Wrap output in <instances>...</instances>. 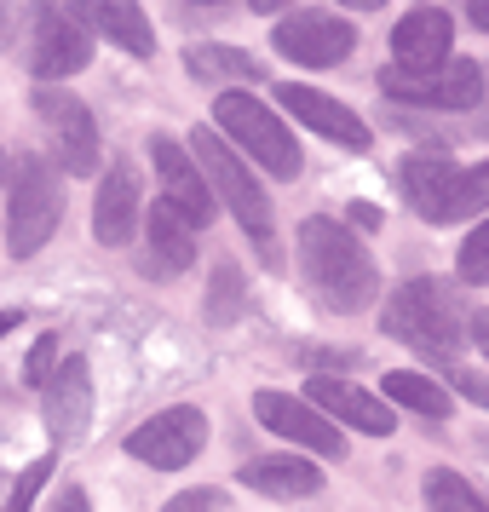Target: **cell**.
Returning <instances> with one entry per match:
<instances>
[{
  "label": "cell",
  "mask_w": 489,
  "mask_h": 512,
  "mask_svg": "<svg viewBox=\"0 0 489 512\" xmlns=\"http://www.w3.org/2000/svg\"><path fill=\"white\" fill-rule=\"evenodd\" d=\"M300 265H305L311 294L328 311H340V317H357L380 294V271H374L369 248L334 219H305L300 225Z\"/></svg>",
  "instance_id": "6da1fadb"
},
{
  "label": "cell",
  "mask_w": 489,
  "mask_h": 512,
  "mask_svg": "<svg viewBox=\"0 0 489 512\" xmlns=\"http://www.w3.org/2000/svg\"><path fill=\"white\" fill-rule=\"evenodd\" d=\"M190 150H196L202 173L213 179L219 202L236 213V225H242L248 242L259 248V259H265V265H277V219H271V202H265V190L254 185V173L236 162V150L219 139L213 127H196V133H190Z\"/></svg>",
  "instance_id": "7a4b0ae2"
},
{
  "label": "cell",
  "mask_w": 489,
  "mask_h": 512,
  "mask_svg": "<svg viewBox=\"0 0 489 512\" xmlns=\"http://www.w3.org/2000/svg\"><path fill=\"white\" fill-rule=\"evenodd\" d=\"M380 328H386L392 340H409L415 351L438 357V363H449V357L461 351V340H466L461 311H455V300H449L432 277L403 282L392 300H386V311H380Z\"/></svg>",
  "instance_id": "3957f363"
},
{
  "label": "cell",
  "mask_w": 489,
  "mask_h": 512,
  "mask_svg": "<svg viewBox=\"0 0 489 512\" xmlns=\"http://www.w3.org/2000/svg\"><path fill=\"white\" fill-rule=\"evenodd\" d=\"M58 219H64V179H58L52 156H18L12 196H6V248L29 259L35 248L52 242Z\"/></svg>",
  "instance_id": "277c9868"
},
{
  "label": "cell",
  "mask_w": 489,
  "mask_h": 512,
  "mask_svg": "<svg viewBox=\"0 0 489 512\" xmlns=\"http://www.w3.org/2000/svg\"><path fill=\"white\" fill-rule=\"evenodd\" d=\"M403 190L426 225H455L489 208V162L449 167L443 156H409L403 162Z\"/></svg>",
  "instance_id": "5b68a950"
},
{
  "label": "cell",
  "mask_w": 489,
  "mask_h": 512,
  "mask_svg": "<svg viewBox=\"0 0 489 512\" xmlns=\"http://www.w3.org/2000/svg\"><path fill=\"white\" fill-rule=\"evenodd\" d=\"M219 127H225V133H231V139L242 144L271 179H300V144H294V133H288L259 98L219 93Z\"/></svg>",
  "instance_id": "8992f818"
},
{
  "label": "cell",
  "mask_w": 489,
  "mask_h": 512,
  "mask_svg": "<svg viewBox=\"0 0 489 512\" xmlns=\"http://www.w3.org/2000/svg\"><path fill=\"white\" fill-rule=\"evenodd\" d=\"M87 58H93L87 24L70 18L64 6H52V0H35V12H29V75L64 81V75L87 70Z\"/></svg>",
  "instance_id": "52a82bcc"
},
{
  "label": "cell",
  "mask_w": 489,
  "mask_h": 512,
  "mask_svg": "<svg viewBox=\"0 0 489 512\" xmlns=\"http://www.w3.org/2000/svg\"><path fill=\"white\" fill-rule=\"evenodd\" d=\"M202 443H208V415L202 409H162V415H150L139 432H127V455L144 466H156V472H179L202 455Z\"/></svg>",
  "instance_id": "ba28073f"
},
{
  "label": "cell",
  "mask_w": 489,
  "mask_h": 512,
  "mask_svg": "<svg viewBox=\"0 0 489 512\" xmlns=\"http://www.w3.org/2000/svg\"><path fill=\"white\" fill-rule=\"evenodd\" d=\"M35 116L47 127V150L58 156L64 173H93L98 167V121L87 116V104L58 87H41L35 93Z\"/></svg>",
  "instance_id": "9c48e42d"
},
{
  "label": "cell",
  "mask_w": 489,
  "mask_h": 512,
  "mask_svg": "<svg viewBox=\"0 0 489 512\" xmlns=\"http://www.w3.org/2000/svg\"><path fill=\"white\" fill-rule=\"evenodd\" d=\"M380 87L403 104H426V110H478V98H484V70L472 64V58H449L443 70H386L380 75Z\"/></svg>",
  "instance_id": "30bf717a"
},
{
  "label": "cell",
  "mask_w": 489,
  "mask_h": 512,
  "mask_svg": "<svg viewBox=\"0 0 489 512\" xmlns=\"http://www.w3.org/2000/svg\"><path fill=\"white\" fill-rule=\"evenodd\" d=\"M254 415L265 420V432L300 443V449H311V455H328V461H340V455H346V438L334 432L328 409H317V403H300V397H288V392H259L254 397Z\"/></svg>",
  "instance_id": "8fae6325"
},
{
  "label": "cell",
  "mask_w": 489,
  "mask_h": 512,
  "mask_svg": "<svg viewBox=\"0 0 489 512\" xmlns=\"http://www.w3.org/2000/svg\"><path fill=\"white\" fill-rule=\"evenodd\" d=\"M351 47H357V29L346 18H328V12H300V18L277 24V52L294 58V64H311V70L340 64Z\"/></svg>",
  "instance_id": "7c38bea8"
},
{
  "label": "cell",
  "mask_w": 489,
  "mask_h": 512,
  "mask_svg": "<svg viewBox=\"0 0 489 512\" xmlns=\"http://www.w3.org/2000/svg\"><path fill=\"white\" fill-rule=\"evenodd\" d=\"M150 162H156V173H162L167 202L185 213L190 225H208L213 219V190H208V179H202V167H196V150H185V144H173L167 133H156V139H150Z\"/></svg>",
  "instance_id": "4fadbf2b"
},
{
  "label": "cell",
  "mask_w": 489,
  "mask_h": 512,
  "mask_svg": "<svg viewBox=\"0 0 489 512\" xmlns=\"http://www.w3.org/2000/svg\"><path fill=\"white\" fill-rule=\"evenodd\" d=\"M277 104L282 110H294V116L311 127V133H323L328 144H346V150H369V127L357 121V110H346L340 98L317 93V87H300V81H288V87H277Z\"/></svg>",
  "instance_id": "5bb4252c"
},
{
  "label": "cell",
  "mask_w": 489,
  "mask_h": 512,
  "mask_svg": "<svg viewBox=\"0 0 489 512\" xmlns=\"http://www.w3.org/2000/svg\"><path fill=\"white\" fill-rule=\"evenodd\" d=\"M41 397H47V426L58 443H75L87 432V420H93V374H87L81 357L58 363V374L41 386Z\"/></svg>",
  "instance_id": "9a60e30c"
},
{
  "label": "cell",
  "mask_w": 489,
  "mask_h": 512,
  "mask_svg": "<svg viewBox=\"0 0 489 512\" xmlns=\"http://www.w3.org/2000/svg\"><path fill=\"white\" fill-rule=\"evenodd\" d=\"M449 41H455V24H449V12H438V6H420V12H409L403 24L392 29V58L403 64V70H443V58H449Z\"/></svg>",
  "instance_id": "2e32d148"
},
{
  "label": "cell",
  "mask_w": 489,
  "mask_h": 512,
  "mask_svg": "<svg viewBox=\"0 0 489 512\" xmlns=\"http://www.w3.org/2000/svg\"><path fill=\"white\" fill-rule=\"evenodd\" d=\"M133 225H139V173H133V162H110L93 202V231L104 248H127Z\"/></svg>",
  "instance_id": "e0dca14e"
},
{
  "label": "cell",
  "mask_w": 489,
  "mask_h": 512,
  "mask_svg": "<svg viewBox=\"0 0 489 512\" xmlns=\"http://www.w3.org/2000/svg\"><path fill=\"white\" fill-rule=\"evenodd\" d=\"M311 403L328 409L334 420L357 426V432H369V438H392V426H397V415L380 397H369L363 386H351V380H334V374H311Z\"/></svg>",
  "instance_id": "ac0fdd59"
},
{
  "label": "cell",
  "mask_w": 489,
  "mask_h": 512,
  "mask_svg": "<svg viewBox=\"0 0 489 512\" xmlns=\"http://www.w3.org/2000/svg\"><path fill=\"white\" fill-rule=\"evenodd\" d=\"M70 6L81 24L98 29L104 41H116L121 52H133V58L156 52V35H150V18H144L139 0H70Z\"/></svg>",
  "instance_id": "d6986e66"
},
{
  "label": "cell",
  "mask_w": 489,
  "mask_h": 512,
  "mask_svg": "<svg viewBox=\"0 0 489 512\" xmlns=\"http://www.w3.org/2000/svg\"><path fill=\"white\" fill-rule=\"evenodd\" d=\"M242 484L259 489V495H277V501H305L323 489V472L300 455H265V461L242 466Z\"/></svg>",
  "instance_id": "ffe728a7"
},
{
  "label": "cell",
  "mask_w": 489,
  "mask_h": 512,
  "mask_svg": "<svg viewBox=\"0 0 489 512\" xmlns=\"http://www.w3.org/2000/svg\"><path fill=\"white\" fill-rule=\"evenodd\" d=\"M190 225L185 213L173 208V202H156L150 208V248H156V271H190V259H196V242H190Z\"/></svg>",
  "instance_id": "44dd1931"
},
{
  "label": "cell",
  "mask_w": 489,
  "mask_h": 512,
  "mask_svg": "<svg viewBox=\"0 0 489 512\" xmlns=\"http://www.w3.org/2000/svg\"><path fill=\"white\" fill-rule=\"evenodd\" d=\"M386 397H392V403H403V409H415V415H426V420L449 415V392H443L438 380H426V374L392 369V374H386Z\"/></svg>",
  "instance_id": "7402d4cb"
},
{
  "label": "cell",
  "mask_w": 489,
  "mask_h": 512,
  "mask_svg": "<svg viewBox=\"0 0 489 512\" xmlns=\"http://www.w3.org/2000/svg\"><path fill=\"white\" fill-rule=\"evenodd\" d=\"M185 64H190V75H202V81H259V64L236 47H190Z\"/></svg>",
  "instance_id": "603a6c76"
},
{
  "label": "cell",
  "mask_w": 489,
  "mask_h": 512,
  "mask_svg": "<svg viewBox=\"0 0 489 512\" xmlns=\"http://www.w3.org/2000/svg\"><path fill=\"white\" fill-rule=\"evenodd\" d=\"M426 507L432 512H489V501L466 484L461 472L438 466V472H426Z\"/></svg>",
  "instance_id": "cb8c5ba5"
},
{
  "label": "cell",
  "mask_w": 489,
  "mask_h": 512,
  "mask_svg": "<svg viewBox=\"0 0 489 512\" xmlns=\"http://www.w3.org/2000/svg\"><path fill=\"white\" fill-rule=\"evenodd\" d=\"M236 311H242V277H236V265H219L208 282V317L213 323H231Z\"/></svg>",
  "instance_id": "d4e9b609"
},
{
  "label": "cell",
  "mask_w": 489,
  "mask_h": 512,
  "mask_svg": "<svg viewBox=\"0 0 489 512\" xmlns=\"http://www.w3.org/2000/svg\"><path fill=\"white\" fill-rule=\"evenodd\" d=\"M52 466H58V455H35V466H24V472H18L6 512H29V507H35V495H41V484L52 478Z\"/></svg>",
  "instance_id": "484cf974"
},
{
  "label": "cell",
  "mask_w": 489,
  "mask_h": 512,
  "mask_svg": "<svg viewBox=\"0 0 489 512\" xmlns=\"http://www.w3.org/2000/svg\"><path fill=\"white\" fill-rule=\"evenodd\" d=\"M455 265H461L466 282H489V219L466 236V248H461V259H455Z\"/></svg>",
  "instance_id": "4316f807"
},
{
  "label": "cell",
  "mask_w": 489,
  "mask_h": 512,
  "mask_svg": "<svg viewBox=\"0 0 489 512\" xmlns=\"http://www.w3.org/2000/svg\"><path fill=\"white\" fill-rule=\"evenodd\" d=\"M52 374H58V334H41L35 351H29V363H24V380L29 386H47Z\"/></svg>",
  "instance_id": "83f0119b"
},
{
  "label": "cell",
  "mask_w": 489,
  "mask_h": 512,
  "mask_svg": "<svg viewBox=\"0 0 489 512\" xmlns=\"http://www.w3.org/2000/svg\"><path fill=\"white\" fill-rule=\"evenodd\" d=\"M162 512H225V495H219V489H185V495H173Z\"/></svg>",
  "instance_id": "f1b7e54d"
},
{
  "label": "cell",
  "mask_w": 489,
  "mask_h": 512,
  "mask_svg": "<svg viewBox=\"0 0 489 512\" xmlns=\"http://www.w3.org/2000/svg\"><path fill=\"white\" fill-rule=\"evenodd\" d=\"M455 386H461V392L472 397L478 409H489V380H484V374H472V369H455Z\"/></svg>",
  "instance_id": "f546056e"
},
{
  "label": "cell",
  "mask_w": 489,
  "mask_h": 512,
  "mask_svg": "<svg viewBox=\"0 0 489 512\" xmlns=\"http://www.w3.org/2000/svg\"><path fill=\"white\" fill-rule=\"evenodd\" d=\"M52 512H93V501H87V489H81V484H70V489H58Z\"/></svg>",
  "instance_id": "4dcf8cb0"
},
{
  "label": "cell",
  "mask_w": 489,
  "mask_h": 512,
  "mask_svg": "<svg viewBox=\"0 0 489 512\" xmlns=\"http://www.w3.org/2000/svg\"><path fill=\"white\" fill-rule=\"evenodd\" d=\"M466 18H472V24L489 35V0H466Z\"/></svg>",
  "instance_id": "1f68e13d"
},
{
  "label": "cell",
  "mask_w": 489,
  "mask_h": 512,
  "mask_svg": "<svg viewBox=\"0 0 489 512\" xmlns=\"http://www.w3.org/2000/svg\"><path fill=\"white\" fill-rule=\"evenodd\" d=\"M472 340H478V346H484V357H489V311H478V317H472Z\"/></svg>",
  "instance_id": "d6a6232c"
},
{
  "label": "cell",
  "mask_w": 489,
  "mask_h": 512,
  "mask_svg": "<svg viewBox=\"0 0 489 512\" xmlns=\"http://www.w3.org/2000/svg\"><path fill=\"white\" fill-rule=\"evenodd\" d=\"M351 225H363V231H380V213H374V208H351Z\"/></svg>",
  "instance_id": "836d02e7"
},
{
  "label": "cell",
  "mask_w": 489,
  "mask_h": 512,
  "mask_svg": "<svg viewBox=\"0 0 489 512\" xmlns=\"http://www.w3.org/2000/svg\"><path fill=\"white\" fill-rule=\"evenodd\" d=\"M6 35H12V0H0V47H6Z\"/></svg>",
  "instance_id": "e575fe53"
},
{
  "label": "cell",
  "mask_w": 489,
  "mask_h": 512,
  "mask_svg": "<svg viewBox=\"0 0 489 512\" xmlns=\"http://www.w3.org/2000/svg\"><path fill=\"white\" fill-rule=\"evenodd\" d=\"M254 12H277V6H288V0H248Z\"/></svg>",
  "instance_id": "d590c367"
},
{
  "label": "cell",
  "mask_w": 489,
  "mask_h": 512,
  "mask_svg": "<svg viewBox=\"0 0 489 512\" xmlns=\"http://www.w3.org/2000/svg\"><path fill=\"white\" fill-rule=\"evenodd\" d=\"M18 328V311H0V334H12Z\"/></svg>",
  "instance_id": "8d00e7d4"
},
{
  "label": "cell",
  "mask_w": 489,
  "mask_h": 512,
  "mask_svg": "<svg viewBox=\"0 0 489 512\" xmlns=\"http://www.w3.org/2000/svg\"><path fill=\"white\" fill-rule=\"evenodd\" d=\"M340 6H357V12H374V6H386V0H340Z\"/></svg>",
  "instance_id": "74e56055"
},
{
  "label": "cell",
  "mask_w": 489,
  "mask_h": 512,
  "mask_svg": "<svg viewBox=\"0 0 489 512\" xmlns=\"http://www.w3.org/2000/svg\"><path fill=\"white\" fill-rule=\"evenodd\" d=\"M484 93H489V75H484ZM484 133H489V110H484Z\"/></svg>",
  "instance_id": "f35d334b"
},
{
  "label": "cell",
  "mask_w": 489,
  "mask_h": 512,
  "mask_svg": "<svg viewBox=\"0 0 489 512\" xmlns=\"http://www.w3.org/2000/svg\"><path fill=\"white\" fill-rule=\"evenodd\" d=\"M202 6H213V0H202Z\"/></svg>",
  "instance_id": "ab89813d"
}]
</instances>
